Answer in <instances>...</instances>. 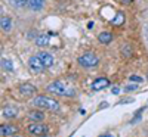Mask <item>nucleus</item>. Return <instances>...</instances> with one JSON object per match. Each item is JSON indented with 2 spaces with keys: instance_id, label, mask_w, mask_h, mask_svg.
Wrapping results in <instances>:
<instances>
[{
  "instance_id": "f257e3e1",
  "label": "nucleus",
  "mask_w": 148,
  "mask_h": 137,
  "mask_svg": "<svg viewBox=\"0 0 148 137\" xmlns=\"http://www.w3.org/2000/svg\"><path fill=\"white\" fill-rule=\"evenodd\" d=\"M46 92L56 94V96H65V97H74L76 96V90H74L73 87L67 85L65 83H62V81H53L51 84H47Z\"/></svg>"
},
{
  "instance_id": "f03ea898",
  "label": "nucleus",
  "mask_w": 148,
  "mask_h": 137,
  "mask_svg": "<svg viewBox=\"0 0 148 137\" xmlns=\"http://www.w3.org/2000/svg\"><path fill=\"white\" fill-rule=\"evenodd\" d=\"M33 105L37 106L39 109H47V111H53V112L59 111L61 108L59 102L55 100L51 96H36L33 99Z\"/></svg>"
},
{
  "instance_id": "7ed1b4c3",
  "label": "nucleus",
  "mask_w": 148,
  "mask_h": 137,
  "mask_svg": "<svg viewBox=\"0 0 148 137\" xmlns=\"http://www.w3.org/2000/svg\"><path fill=\"white\" fill-rule=\"evenodd\" d=\"M77 60H79L80 66H83V68H95V66L99 65V58L95 53H90V52L82 55Z\"/></svg>"
},
{
  "instance_id": "20e7f679",
  "label": "nucleus",
  "mask_w": 148,
  "mask_h": 137,
  "mask_svg": "<svg viewBox=\"0 0 148 137\" xmlns=\"http://www.w3.org/2000/svg\"><path fill=\"white\" fill-rule=\"evenodd\" d=\"M27 131L31 134V136H36V137H43L49 133V127L45 125L43 122H31L27 125Z\"/></svg>"
},
{
  "instance_id": "39448f33",
  "label": "nucleus",
  "mask_w": 148,
  "mask_h": 137,
  "mask_svg": "<svg viewBox=\"0 0 148 137\" xmlns=\"http://www.w3.org/2000/svg\"><path fill=\"white\" fill-rule=\"evenodd\" d=\"M28 68H30V71L33 74H40V72H43L46 69L45 65H43V62H42V59L37 56V55L36 56H31L28 59Z\"/></svg>"
},
{
  "instance_id": "423d86ee",
  "label": "nucleus",
  "mask_w": 148,
  "mask_h": 137,
  "mask_svg": "<svg viewBox=\"0 0 148 137\" xmlns=\"http://www.w3.org/2000/svg\"><path fill=\"white\" fill-rule=\"evenodd\" d=\"M18 92L19 94H22L24 97H31L37 93V89H36V85L30 84V83H22L19 87H18Z\"/></svg>"
},
{
  "instance_id": "0eeeda50",
  "label": "nucleus",
  "mask_w": 148,
  "mask_h": 137,
  "mask_svg": "<svg viewBox=\"0 0 148 137\" xmlns=\"http://www.w3.org/2000/svg\"><path fill=\"white\" fill-rule=\"evenodd\" d=\"M2 115H3V118H6V119L16 118V115H18V108L14 106V105H6V106L2 109Z\"/></svg>"
},
{
  "instance_id": "6e6552de",
  "label": "nucleus",
  "mask_w": 148,
  "mask_h": 137,
  "mask_svg": "<svg viewBox=\"0 0 148 137\" xmlns=\"http://www.w3.org/2000/svg\"><path fill=\"white\" fill-rule=\"evenodd\" d=\"M110 85V80L105 78V77H101V78H98L92 83V90L93 92H99V90H104L107 89V87Z\"/></svg>"
},
{
  "instance_id": "1a4fd4ad",
  "label": "nucleus",
  "mask_w": 148,
  "mask_h": 137,
  "mask_svg": "<svg viewBox=\"0 0 148 137\" xmlns=\"http://www.w3.org/2000/svg\"><path fill=\"white\" fill-rule=\"evenodd\" d=\"M37 56L42 59V62H43V65H45L46 69H47V68H51V66H53L55 59H53V56H52L51 53H47V52H40Z\"/></svg>"
},
{
  "instance_id": "9d476101",
  "label": "nucleus",
  "mask_w": 148,
  "mask_h": 137,
  "mask_svg": "<svg viewBox=\"0 0 148 137\" xmlns=\"http://www.w3.org/2000/svg\"><path fill=\"white\" fill-rule=\"evenodd\" d=\"M16 131H18V127L16 125H12V124H2V127H0V134H2L3 137L15 136Z\"/></svg>"
},
{
  "instance_id": "9b49d317",
  "label": "nucleus",
  "mask_w": 148,
  "mask_h": 137,
  "mask_svg": "<svg viewBox=\"0 0 148 137\" xmlns=\"http://www.w3.org/2000/svg\"><path fill=\"white\" fill-rule=\"evenodd\" d=\"M28 119H30L31 122H43L45 114H43L42 111H39V108H37V109H33V111L28 112Z\"/></svg>"
},
{
  "instance_id": "f8f14e48",
  "label": "nucleus",
  "mask_w": 148,
  "mask_h": 137,
  "mask_svg": "<svg viewBox=\"0 0 148 137\" xmlns=\"http://www.w3.org/2000/svg\"><path fill=\"white\" fill-rule=\"evenodd\" d=\"M51 34H39L34 39V43L39 46V47H45V46H47L49 43H51V37H49Z\"/></svg>"
},
{
  "instance_id": "ddd939ff",
  "label": "nucleus",
  "mask_w": 148,
  "mask_h": 137,
  "mask_svg": "<svg viewBox=\"0 0 148 137\" xmlns=\"http://www.w3.org/2000/svg\"><path fill=\"white\" fill-rule=\"evenodd\" d=\"M45 6V0H28V7L33 12H40Z\"/></svg>"
},
{
  "instance_id": "4468645a",
  "label": "nucleus",
  "mask_w": 148,
  "mask_h": 137,
  "mask_svg": "<svg viewBox=\"0 0 148 137\" xmlns=\"http://www.w3.org/2000/svg\"><path fill=\"white\" fill-rule=\"evenodd\" d=\"M98 40H99V43H102V44H110L111 41H113V34L108 33V31H102L99 35H98Z\"/></svg>"
},
{
  "instance_id": "2eb2a0df",
  "label": "nucleus",
  "mask_w": 148,
  "mask_h": 137,
  "mask_svg": "<svg viewBox=\"0 0 148 137\" xmlns=\"http://www.w3.org/2000/svg\"><path fill=\"white\" fill-rule=\"evenodd\" d=\"M111 24H113L114 27H120V25H123V24H125V14H123L121 10L117 12V14H116V18L111 21Z\"/></svg>"
},
{
  "instance_id": "dca6fc26",
  "label": "nucleus",
  "mask_w": 148,
  "mask_h": 137,
  "mask_svg": "<svg viewBox=\"0 0 148 137\" xmlns=\"http://www.w3.org/2000/svg\"><path fill=\"white\" fill-rule=\"evenodd\" d=\"M0 25H2L3 31H10V28H12V19L9 16H2V19H0Z\"/></svg>"
},
{
  "instance_id": "f3484780",
  "label": "nucleus",
  "mask_w": 148,
  "mask_h": 137,
  "mask_svg": "<svg viewBox=\"0 0 148 137\" xmlns=\"http://www.w3.org/2000/svg\"><path fill=\"white\" fill-rule=\"evenodd\" d=\"M2 68H3V71L14 72V64H12V60L8 59V58H3L2 59Z\"/></svg>"
},
{
  "instance_id": "a211bd4d",
  "label": "nucleus",
  "mask_w": 148,
  "mask_h": 137,
  "mask_svg": "<svg viewBox=\"0 0 148 137\" xmlns=\"http://www.w3.org/2000/svg\"><path fill=\"white\" fill-rule=\"evenodd\" d=\"M8 2L12 6H15V7H25V6H28V0H8Z\"/></svg>"
},
{
  "instance_id": "6ab92c4d",
  "label": "nucleus",
  "mask_w": 148,
  "mask_h": 137,
  "mask_svg": "<svg viewBox=\"0 0 148 137\" xmlns=\"http://www.w3.org/2000/svg\"><path fill=\"white\" fill-rule=\"evenodd\" d=\"M138 89V84H130L125 87V92H132V90H136Z\"/></svg>"
},
{
  "instance_id": "aec40b11",
  "label": "nucleus",
  "mask_w": 148,
  "mask_h": 137,
  "mask_svg": "<svg viewBox=\"0 0 148 137\" xmlns=\"http://www.w3.org/2000/svg\"><path fill=\"white\" fill-rule=\"evenodd\" d=\"M129 80H130V81H135V83H142V78L138 77V75H130Z\"/></svg>"
},
{
  "instance_id": "412c9836",
  "label": "nucleus",
  "mask_w": 148,
  "mask_h": 137,
  "mask_svg": "<svg viewBox=\"0 0 148 137\" xmlns=\"http://www.w3.org/2000/svg\"><path fill=\"white\" fill-rule=\"evenodd\" d=\"M111 92H113V94H119V93H120V89H119V87H113V89H111Z\"/></svg>"
},
{
  "instance_id": "4be33fe9",
  "label": "nucleus",
  "mask_w": 148,
  "mask_h": 137,
  "mask_svg": "<svg viewBox=\"0 0 148 137\" xmlns=\"http://www.w3.org/2000/svg\"><path fill=\"white\" fill-rule=\"evenodd\" d=\"M107 106H108V103H107V102H102V103L99 105V109H104V108H107Z\"/></svg>"
},
{
  "instance_id": "5701e85b",
  "label": "nucleus",
  "mask_w": 148,
  "mask_h": 137,
  "mask_svg": "<svg viewBox=\"0 0 148 137\" xmlns=\"http://www.w3.org/2000/svg\"><path fill=\"white\" fill-rule=\"evenodd\" d=\"M99 137H113L111 134H102V136H99Z\"/></svg>"
},
{
  "instance_id": "b1692460",
  "label": "nucleus",
  "mask_w": 148,
  "mask_h": 137,
  "mask_svg": "<svg viewBox=\"0 0 148 137\" xmlns=\"http://www.w3.org/2000/svg\"><path fill=\"white\" fill-rule=\"evenodd\" d=\"M123 3H130V2H133V0H121Z\"/></svg>"
},
{
  "instance_id": "393cba45",
  "label": "nucleus",
  "mask_w": 148,
  "mask_h": 137,
  "mask_svg": "<svg viewBox=\"0 0 148 137\" xmlns=\"http://www.w3.org/2000/svg\"><path fill=\"white\" fill-rule=\"evenodd\" d=\"M147 39H148V30H147Z\"/></svg>"
},
{
  "instance_id": "a878e982",
  "label": "nucleus",
  "mask_w": 148,
  "mask_h": 137,
  "mask_svg": "<svg viewBox=\"0 0 148 137\" xmlns=\"http://www.w3.org/2000/svg\"><path fill=\"white\" fill-rule=\"evenodd\" d=\"M14 137H19V136H14Z\"/></svg>"
}]
</instances>
